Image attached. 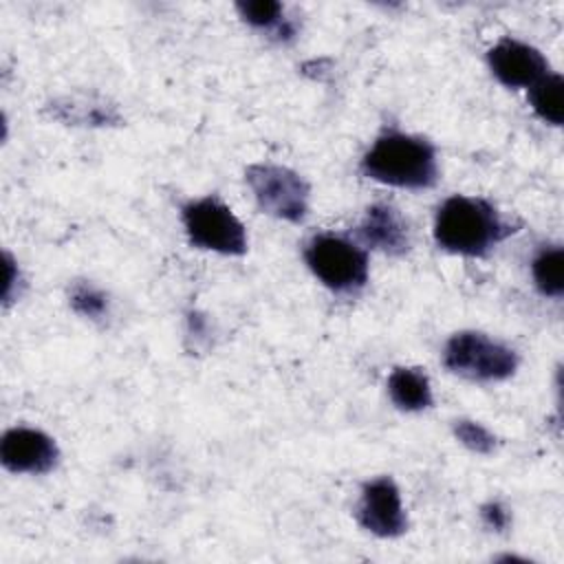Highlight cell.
I'll return each instance as SVG.
<instances>
[{"mask_svg":"<svg viewBox=\"0 0 564 564\" xmlns=\"http://www.w3.org/2000/svg\"><path fill=\"white\" fill-rule=\"evenodd\" d=\"M357 236L366 247L392 258L410 251V227L401 212L390 203L368 205L357 227Z\"/></svg>","mask_w":564,"mask_h":564,"instance_id":"30bf717a","label":"cell"},{"mask_svg":"<svg viewBox=\"0 0 564 564\" xmlns=\"http://www.w3.org/2000/svg\"><path fill=\"white\" fill-rule=\"evenodd\" d=\"M258 207L286 223H302L311 207V187L302 174L278 163H253L245 172Z\"/></svg>","mask_w":564,"mask_h":564,"instance_id":"8992f818","label":"cell"},{"mask_svg":"<svg viewBox=\"0 0 564 564\" xmlns=\"http://www.w3.org/2000/svg\"><path fill=\"white\" fill-rule=\"evenodd\" d=\"M480 518H482L485 527H489L491 531H498V533H502L509 527V522H511V513H509V509L500 500L485 502L480 507Z\"/></svg>","mask_w":564,"mask_h":564,"instance_id":"e0dca14e","label":"cell"},{"mask_svg":"<svg viewBox=\"0 0 564 564\" xmlns=\"http://www.w3.org/2000/svg\"><path fill=\"white\" fill-rule=\"evenodd\" d=\"M0 460L13 474H46L59 460L57 443L35 427H11L0 441Z\"/></svg>","mask_w":564,"mask_h":564,"instance_id":"9c48e42d","label":"cell"},{"mask_svg":"<svg viewBox=\"0 0 564 564\" xmlns=\"http://www.w3.org/2000/svg\"><path fill=\"white\" fill-rule=\"evenodd\" d=\"M454 436L458 438L460 445H465L474 454H494L498 447V438L494 432H489L482 423L471 421V419H458L454 421Z\"/></svg>","mask_w":564,"mask_h":564,"instance_id":"2e32d148","label":"cell"},{"mask_svg":"<svg viewBox=\"0 0 564 564\" xmlns=\"http://www.w3.org/2000/svg\"><path fill=\"white\" fill-rule=\"evenodd\" d=\"M443 366L469 381H505L520 366L518 352L480 330H458L443 348Z\"/></svg>","mask_w":564,"mask_h":564,"instance_id":"277c9868","label":"cell"},{"mask_svg":"<svg viewBox=\"0 0 564 564\" xmlns=\"http://www.w3.org/2000/svg\"><path fill=\"white\" fill-rule=\"evenodd\" d=\"M304 262L333 293L355 295L368 284L370 264L366 249L337 234H315L304 242Z\"/></svg>","mask_w":564,"mask_h":564,"instance_id":"3957f363","label":"cell"},{"mask_svg":"<svg viewBox=\"0 0 564 564\" xmlns=\"http://www.w3.org/2000/svg\"><path fill=\"white\" fill-rule=\"evenodd\" d=\"M181 223L196 249L220 256H245L249 249L245 225L218 196L187 200L181 207Z\"/></svg>","mask_w":564,"mask_h":564,"instance_id":"5b68a950","label":"cell"},{"mask_svg":"<svg viewBox=\"0 0 564 564\" xmlns=\"http://www.w3.org/2000/svg\"><path fill=\"white\" fill-rule=\"evenodd\" d=\"M513 231L489 200L463 194L438 205L432 229L438 249L467 258H485Z\"/></svg>","mask_w":564,"mask_h":564,"instance_id":"6da1fadb","label":"cell"},{"mask_svg":"<svg viewBox=\"0 0 564 564\" xmlns=\"http://www.w3.org/2000/svg\"><path fill=\"white\" fill-rule=\"evenodd\" d=\"M531 278L544 297L560 300L564 295V249L544 245L531 260Z\"/></svg>","mask_w":564,"mask_h":564,"instance_id":"4fadbf2b","label":"cell"},{"mask_svg":"<svg viewBox=\"0 0 564 564\" xmlns=\"http://www.w3.org/2000/svg\"><path fill=\"white\" fill-rule=\"evenodd\" d=\"M388 397L403 412H423L432 405V386L421 368L399 366L388 377Z\"/></svg>","mask_w":564,"mask_h":564,"instance_id":"8fae6325","label":"cell"},{"mask_svg":"<svg viewBox=\"0 0 564 564\" xmlns=\"http://www.w3.org/2000/svg\"><path fill=\"white\" fill-rule=\"evenodd\" d=\"M355 518L361 529L377 538H399L408 531L401 491L390 476H377L361 485Z\"/></svg>","mask_w":564,"mask_h":564,"instance_id":"52a82bcc","label":"cell"},{"mask_svg":"<svg viewBox=\"0 0 564 564\" xmlns=\"http://www.w3.org/2000/svg\"><path fill=\"white\" fill-rule=\"evenodd\" d=\"M68 304L77 315L93 322H101L110 313L108 295L88 280H75L68 286Z\"/></svg>","mask_w":564,"mask_h":564,"instance_id":"9a60e30c","label":"cell"},{"mask_svg":"<svg viewBox=\"0 0 564 564\" xmlns=\"http://www.w3.org/2000/svg\"><path fill=\"white\" fill-rule=\"evenodd\" d=\"M491 75L507 88H531L549 75V59L531 44L502 37L487 51Z\"/></svg>","mask_w":564,"mask_h":564,"instance_id":"ba28073f","label":"cell"},{"mask_svg":"<svg viewBox=\"0 0 564 564\" xmlns=\"http://www.w3.org/2000/svg\"><path fill=\"white\" fill-rule=\"evenodd\" d=\"M366 178L401 187L430 189L438 181V159L432 141L401 130L381 132L361 156Z\"/></svg>","mask_w":564,"mask_h":564,"instance_id":"7a4b0ae2","label":"cell"},{"mask_svg":"<svg viewBox=\"0 0 564 564\" xmlns=\"http://www.w3.org/2000/svg\"><path fill=\"white\" fill-rule=\"evenodd\" d=\"M236 11L249 26L271 33V37H275L278 42H291L297 33L295 22L291 18H284V7L275 0L236 2Z\"/></svg>","mask_w":564,"mask_h":564,"instance_id":"7c38bea8","label":"cell"},{"mask_svg":"<svg viewBox=\"0 0 564 564\" xmlns=\"http://www.w3.org/2000/svg\"><path fill=\"white\" fill-rule=\"evenodd\" d=\"M529 104L533 112L555 128L564 121V79L560 73L544 75L538 84L529 88Z\"/></svg>","mask_w":564,"mask_h":564,"instance_id":"5bb4252c","label":"cell"},{"mask_svg":"<svg viewBox=\"0 0 564 564\" xmlns=\"http://www.w3.org/2000/svg\"><path fill=\"white\" fill-rule=\"evenodd\" d=\"M4 267H7V282H4V289H2V300H4V304H11V302H13V295H15L13 286H15V284H18V286H24V280H22V273H20L18 264L13 262V258H11L9 253H4ZM15 297H18V295H15Z\"/></svg>","mask_w":564,"mask_h":564,"instance_id":"ac0fdd59","label":"cell"}]
</instances>
